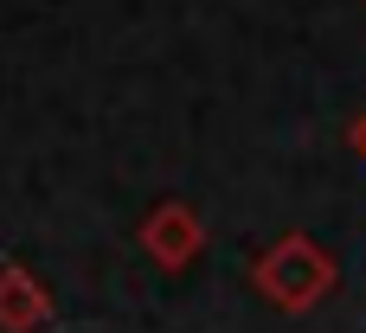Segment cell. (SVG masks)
I'll list each match as a JSON object with an SVG mask.
<instances>
[{"instance_id": "6da1fadb", "label": "cell", "mask_w": 366, "mask_h": 333, "mask_svg": "<svg viewBox=\"0 0 366 333\" xmlns=\"http://www.w3.org/2000/svg\"><path fill=\"white\" fill-rule=\"evenodd\" d=\"M335 282H341V263H335V250L315 244L309 231H283V237L264 244L257 263H251V289H257L277 314H309V308H322V302L335 295Z\"/></svg>"}, {"instance_id": "7a4b0ae2", "label": "cell", "mask_w": 366, "mask_h": 333, "mask_svg": "<svg viewBox=\"0 0 366 333\" xmlns=\"http://www.w3.org/2000/svg\"><path fill=\"white\" fill-rule=\"evenodd\" d=\"M135 244L148 250V263H154V270L180 276V270H193V263L206 257L212 231H206V218H199L187 199H161V205L135 225Z\"/></svg>"}, {"instance_id": "3957f363", "label": "cell", "mask_w": 366, "mask_h": 333, "mask_svg": "<svg viewBox=\"0 0 366 333\" xmlns=\"http://www.w3.org/2000/svg\"><path fill=\"white\" fill-rule=\"evenodd\" d=\"M51 321V289L26 263H0V333H39Z\"/></svg>"}, {"instance_id": "277c9868", "label": "cell", "mask_w": 366, "mask_h": 333, "mask_svg": "<svg viewBox=\"0 0 366 333\" xmlns=\"http://www.w3.org/2000/svg\"><path fill=\"white\" fill-rule=\"evenodd\" d=\"M347 148H354V154H360V160H366V109H360V116H354V122H347Z\"/></svg>"}]
</instances>
